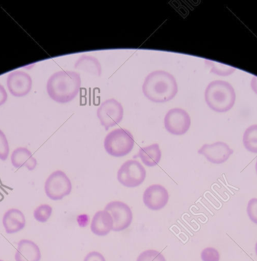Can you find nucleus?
Segmentation results:
<instances>
[{
    "instance_id": "1",
    "label": "nucleus",
    "mask_w": 257,
    "mask_h": 261,
    "mask_svg": "<svg viewBox=\"0 0 257 261\" xmlns=\"http://www.w3.org/2000/svg\"><path fill=\"white\" fill-rule=\"evenodd\" d=\"M178 91L174 76L165 71H155L148 74L142 85V92L155 103H165L172 100Z\"/></svg>"
},
{
    "instance_id": "2",
    "label": "nucleus",
    "mask_w": 257,
    "mask_h": 261,
    "mask_svg": "<svg viewBox=\"0 0 257 261\" xmlns=\"http://www.w3.org/2000/svg\"><path fill=\"white\" fill-rule=\"evenodd\" d=\"M81 77L76 71H60L52 74L47 82V92L57 103H67L78 96Z\"/></svg>"
},
{
    "instance_id": "3",
    "label": "nucleus",
    "mask_w": 257,
    "mask_h": 261,
    "mask_svg": "<svg viewBox=\"0 0 257 261\" xmlns=\"http://www.w3.org/2000/svg\"><path fill=\"white\" fill-rule=\"evenodd\" d=\"M204 98L207 105L212 111L217 113L228 112L235 105V90L228 82L214 81L207 86Z\"/></svg>"
},
{
    "instance_id": "4",
    "label": "nucleus",
    "mask_w": 257,
    "mask_h": 261,
    "mask_svg": "<svg viewBox=\"0 0 257 261\" xmlns=\"http://www.w3.org/2000/svg\"><path fill=\"white\" fill-rule=\"evenodd\" d=\"M133 134L126 129H116L107 134L104 139V149L113 157L128 155L134 146Z\"/></svg>"
},
{
    "instance_id": "5",
    "label": "nucleus",
    "mask_w": 257,
    "mask_h": 261,
    "mask_svg": "<svg viewBox=\"0 0 257 261\" xmlns=\"http://www.w3.org/2000/svg\"><path fill=\"white\" fill-rule=\"evenodd\" d=\"M146 178L144 166L136 160L125 162L117 172V180L126 188H136L141 186Z\"/></svg>"
},
{
    "instance_id": "6",
    "label": "nucleus",
    "mask_w": 257,
    "mask_h": 261,
    "mask_svg": "<svg viewBox=\"0 0 257 261\" xmlns=\"http://www.w3.org/2000/svg\"><path fill=\"white\" fill-rule=\"evenodd\" d=\"M72 184L70 178L63 171L52 172L46 180L44 192L46 195L53 201H59L70 195Z\"/></svg>"
},
{
    "instance_id": "7",
    "label": "nucleus",
    "mask_w": 257,
    "mask_h": 261,
    "mask_svg": "<svg viewBox=\"0 0 257 261\" xmlns=\"http://www.w3.org/2000/svg\"><path fill=\"white\" fill-rule=\"evenodd\" d=\"M123 114L122 105L114 98L108 99L102 102L96 111L99 123L106 130L119 124L123 118Z\"/></svg>"
},
{
    "instance_id": "8",
    "label": "nucleus",
    "mask_w": 257,
    "mask_h": 261,
    "mask_svg": "<svg viewBox=\"0 0 257 261\" xmlns=\"http://www.w3.org/2000/svg\"><path fill=\"white\" fill-rule=\"evenodd\" d=\"M189 114L182 108H173L168 111L164 118V126L170 134L182 136L188 132L191 126Z\"/></svg>"
},
{
    "instance_id": "9",
    "label": "nucleus",
    "mask_w": 257,
    "mask_h": 261,
    "mask_svg": "<svg viewBox=\"0 0 257 261\" xmlns=\"http://www.w3.org/2000/svg\"><path fill=\"white\" fill-rule=\"evenodd\" d=\"M104 210L108 212L113 218V231H122L132 224L133 212L125 203L120 201H111L106 205Z\"/></svg>"
},
{
    "instance_id": "10",
    "label": "nucleus",
    "mask_w": 257,
    "mask_h": 261,
    "mask_svg": "<svg viewBox=\"0 0 257 261\" xmlns=\"http://www.w3.org/2000/svg\"><path fill=\"white\" fill-rule=\"evenodd\" d=\"M198 154L203 155L213 164H222L229 160L234 150L224 142H215L212 144H204L199 149Z\"/></svg>"
},
{
    "instance_id": "11",
    "label": "nucleus",
    "mask_w": 257,
    "mask_h": 261,
    "mask_svg": "<svg viewBox=\"0 0 257 261\" xmlns=\"http://www.w3.org/2000/svg\"><path fill=\"white\" fill-rule=\"evenodd\" d=\"M8 90L14 97H21L27 95L32 87V79L28 73L14 71L7 77Z\"/></svg>"
},
{
    "instance_id": "12",
    "label": "nucleus",
    "mask_w": 257,
    "mask_h": 261,
    "mask_svg": "<svg viewBox=\"0 0 257 261\" xmlns=\"http://www.w3.org/2000/svg\"><path fill=\"white\" fill-rule=\"evenodd\" d=\"M142 200L144 204L150 210L159 211L168 204L169 194L163 186L151 185L145 189Z\"/></svg>"
},
{
    "instance_id": "13",
    "label": "nucleus",
    "mask_w": 257,
    "mask_h": 261,
    "mask_svg": "<svg viewBox=\"0 0 257 261\" xmlns=\"http://www.w3.org/2000/svg\"><path fill=\"white\" fill-rule=\"evenodd\" d=\"M113 228V220L111 215L105 210L96 212L92 218L90 230L96 236H107Z\"/></svg>"
},
{
    "instance_id": "14",
    "label": "nucleus",
    "mask_w": 257,
    "mask_h": 261,
    "mask_svg": "<svg viewBox=\"0 0 257 261\" xmlns=\"http://www.w3.org/2000/svg\"><path fill=\"white\" fill-rule=\"evenodd\" d=\"M41 258V250L35 242L26 239L18 242L15 255V261H40Z\"/></svg>"
},
{
    "instance_id": "15",
    "label": "nucleus",
    "mask_w": 257,
    "mask_h": 261,
    "mask_svg": "<svg viewBox=\"0 0 257 261\" xmlns=\"http://www.w3.org/2000/svg\"><path fill=\"white\" fill-rule=\"evenodd\" d=\"M24 214L16 208L8 210L3 215V224L6 233L12 234L20 231L25 227Z\"/></svg>"
},
{
    "instance_id": "16",
    "label": "nucleus",
    "mask_w": 257,
    "mask_h": 261,
    "mask_svg": "<svg viewBox=\"0 0 257 261\" xmlns=\"http://www.w3.org/2000/svg\"><path fill=\"white\" fill-rule=\"evenodd\" d=\"M11 162L12 166L16 169L26 167L29 171H32L37 166V160L32 152L25 147L15 149L11 155Z\"/></svg>"
},
{
    "instance_id": "17",
    "label": "nucleus",
    "mask_w": 257,
    "mask_h": 261,
    "mask_svg": "<svg viewBox=\"0 0 257 261\" xmlns=\"http://www.w3.org/2000/svg\"><path fill=\"white\" fill-rule=\"evenodd\" d=\"M134 158H140L145 166L154 167L159 164L162 159V151L157 143L139 149Z\"/></svg>"
},
{
    "instance_id": "18",
    "label": "nucleus",
    "mask_w": 257,
    "mask_h": 261,
    "mask_svg": "<svg viewBox=\"0 0 257 261\" xmlns=\"http://www.w3.org/2000/svg\"><path fill=\"white\" fill-rule=\"evenodd\" d=\"M74 68L98 77L102 74V66L99 61L88 55H82L75 63Z\"/></svg>"
},
{
    "instance_id": "19",
    "label": "nucleus",
    "mask_w": 257,
    "mask_h": 261,
    "mask_svg": "<svg viewBox=\"0 0 257 261\" xmlns=\"http://www.w3.org/2000/svg\"><path fill=\"white\" fill-rule=\"evenodd\" d=\"M243 143L246 150L257 153V124L252 125L245 130Z\"/></svg>"
},
{
    "instance_id": "20",
    "label": "nucleus",
    "mask_w": 257,
    "mask_h": 261,
    "mask_svg": "<svg viewBox=\"0 0 257 261\" xmlns=\"http://www.w3.org/2000/svg\"><path fill=\"white\" fill-rule=\"evenodd\" d=\"M204 62L205 65L209 67L211 69L210 72L211 74H217V75L222 76V77H226V76L234 74L236 71V68L229 66V65H223V64L208 60V59H205Z\"/></svg>"
},
{
    "instance_id": "21",
    "label": "nucleus",
    "mask_w": 257,
    "mask_h": 261,
    "mask_svg": "<svg viewBox=\"0 0 257 261\" xmlns=\"http://www.w3.org/2000/svg\"><path fill=\"white\" fill-rule=\"evenodd\" d=\"M52 207L49 204H41L34 211V218L38 222H47V220L52 216Z\"/></svg>"
},
{
    "instance_id": "22",
    "label": "nucleus",
    "mask_w": 257,
    "mask_h": 261,
    "mask_svg": "<svg viewBox=\"0 0 257 261\" xmlns=\"http://www.w3.org/2000/svg\"><path fill=\"white\" fill-rule=\"evenodd\" d=\"M136 261H166L161 252L156 250H147L141 253Z\"/></svg>"
},
{
    "instance_id": "23",
    "label": "nucleus",
    "mask_w": 257,
    "mask_h": 261,
    "mask_svg": "<svg viewBox=\"0 0 257 261\" xmlns=\"http://www.w3.org/2000/svg\"><path fill=\"white\" fill-rule=\"evenodd\" d=\"M200 259L202 261H220V253L214 247H206L200 253Z\"/></svg>"
},
{
    "instance_id": "24",
    "label": "nucleus",
    "mask_w": 257,
    "mask_h": 261,
    "mask_svg": "<svg viewBox=\"0 0 257 261\" xmlns=\"http://www.w3.org/2000/svg\"><path fill=\"white\" fill-rule=\"evenodd\" d=\"M246 213L249 220L254 224H257V198H251L248 201Z\"/></svg>"
},
{
    "instance_id": "25",
    "label": "nucleus",
    "mask_w": 257,
    "mask_h": 261,
    "mask_svg": "<svg viewBox=\"0 0 257 261\" xmlns=\"http://www.w3.org/2000/svg\"><path fill=\"white\" fill-rule=\"evenodd\" d=\"M9 153V146L4 133L0 129V160H7Z\"/></svg>"
},
{
    "instance_id": "26",
    "label": "nucleus",
    "mask_w": 257,
    "mask_h": 261,
    "mask_svg": "<svg viewBox=\"0 0 257 261\" xmlns=\"http://www.w3.org/2000/svg\"><path fill=\"white\" fill-rule=\"evenodd\" d=\"M84 261H106V259L99 252L92 251L86 255Z\"/></svg>"
},
{
    "instance_id": "27",
    "label": "nucleus",
    "mask_w": 257,
    "mask_h": 261,
    "mask_svg": "<svg viewBox=\"0 0 257 261\" xmlns=\"http://www.w3.org/2000/svg\"><path fill=\"white\" fill-rule=\"evenodd\" d=\"M8 94L4 87L0 84V106L4 105L7 100Z\"/></svg>"
},
{
    "instance_id": "28",
    "label": "nucleus",
    "mask_w": 257,
    "mask_h": 261,
    "mask_svg": "<svg viewBox=\"0 0 257 261\" xmlns=\"http://www.w3.org/2000/svg\"><path fill=\"white\" fill-rule=\"evenodd\" d=\"M251 89L257 95V76H253L250 82Z\"/></svg>"
},
{
    "instance_id": "29",
    "label": "nucleus",
    "mask_w": 257,
    "mask_h": 261,
    "mask_svg": "<svg viewBox=\"0 0 257 261\" xmlns=\"http://www.w3.org/2000/svg\"><path fill=\"white\" fill-rule=\"evenodd\" d=\"M255 254H256V256H257V242L255 243Z\"/></svg>"
},
{
    "instance_id": "30",
    "label": "nucleus",
    "mask_w": 257,
    "mask_h": 261,
    "mask_svg": "<svg viewBox=\"0 0 257 261\" xmlns=\"http://www.w3.org/2000/svg\"><path fill=\"white\" fill-rule=\"evenodd\" d=\"M255 172H256V174H257V160H256V163H255Z\"/></svg>"
},
{
    "instance_id": "31",
    "label": "nucleus",
    "mask_w": 257,
    "mask_h": 261,
    "mask_svg": "<svg viewBox=\"0 0 257 261\" xmlns=\"http://www.w3.org/2000/svg\"><path fill=\"white\" fill-rule=\"evenodd\" d=\"M0 261H3V260H2V259H0Z\"/></svg>"
},
{
    "instance_id": "32",
    "label": "nucleus",
    "mask_w": 257,
    "mask_h": 261,
    "mask_svg": "<svg viewBox=\"0 0 257 261\" xmlns=\"http://www.w3.org/2000/svg\"></svg>"
}]
</instances>
